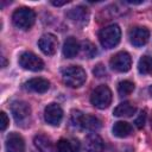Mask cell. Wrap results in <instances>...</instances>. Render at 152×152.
Here are the masks:
<instances>
[{"label":"cell","instance_id":"obj_19","mask_svg":"<svg viewBox=\"0 0 152 152\" xmlns=\"http://www.w3.org/2000/svg\"><path fill=\"white\" fill-rule=\"evenodd\" d=\"M112 132L116 138H126L131 135V133L133 132V127L126 121H118L114 124Z\"/></svg>","mask_w":152,"mask_h":152},{"label":"cell","instance_id":"obj_8","mask_svg":"<svg viewBox=\"0 0 152 152\" xmlns=\"http://www.w3.org/2000/svg\"><path fill=\"white\" fill-rule=\"evenodd\" d=\"M128 38H129V42L132 45L140 48L148 42L150 31H148V28H146L144 26H135V27L129 30Z\"/></svg>","mask_w":152,"mask_h":152},{"label":"cell","instance_id":"obj_31","mask_svg":"<svg viewBox=\"0 0 152 152\" xmlns=\"http://www.w3.org/2000/svg\"><path fill=\"white\" fill-rule=\"evenodd\" d=\"M28 152H31V151H28Z\"/></svg>","mask_w":152,"mask_h":152},{"label":"cell","instance_id":"obj_24","mask_svg":"<svg viewBox=\"0 0 152 152\" xmlns=\"http://www.w3.org/2000/svg\"><path fill=\"white\" fill-rule=\"evenodd\" d=\"M145 121H146V112L142 110V112L139 114V116L135 119L134 124H135V126H137L138 128H142L144 125H145Z\"/></svg>","mask_w":152,"mask_h":152},{"label":"cell","instance_id":"obj_14","mask_svg":"<svg viewBox=\"0 0 152 152\" xmlns=\"http://www.w3.org/2000/svg\"><path fill=\"white\" fill-rule=\"evenodd\" d=\"M25 88L30 91L43 94V93L49 90L50 82L43 77H34V78H31L27 82H25Z\"/></svg>","mask_w":152,"mask_h":152},{"label":"cell","instance_id":"obj_22","mask_svg":"<svg viewBox=\"0 0 152 152\" xmlns=\"http://www.w3.org/2000/svg\"><path fill=\"white\" fill-rule=\"evenodd\" d=\"M81 50H82V53L83 56H86L87 58H93L95 57V55L97 53V50H96V46L88 42V40H83L81 43Z\"/></svg>","mask_w":152,"mask_h":152},{"label":"cell","instance_id":"obj_1","mask_svg":"<svg viewBox=\"0 0 152 152\" xmlns=\"http://www.w3.org/2000/svg\"><path fill=\"white\" fill-rule=\"evenodd\" d=\"M70 124L72 127L83 128L88 131H97L101 128V120L94 115L84 114L81 110H72L70 115Z\"/></svg>","mask_w":152,"mask_h":152},{"label":"cell","instance_id":"obj_12","mask_svg":"<svg viewBox=\"0 0 152 152\" xmlns=\"http://www.w3.org/2000/svg\"><path fill=\"white\" fill-rule=\"evenodd\" d=\"M6 151L7 152H24L25 141L19 133L12 132L6 137Z\"/></svg>","mask_w":152,"mask_h":152},{"label":"cell","instance_id":"obj_2","mask_svg":"<svg viewBox=\"0 0 152 152\" xmlns=\"http://www.w3.org/2000/svg\"><path fill=\"white\" fill-rule=\"evenodd\" d=\"M62 80L66 86L78 88L86 82L87 74L86 70L80 65H69L62 69Z\"/></svg>","mask_w":152,"mask_h":152},{"label":"cell","instance_id":"obj_20","mask_svg":"<svg viewBox=\"0 0 152 152\" xmlns=\"http://www.w3.org/2000/svg\"><path fill=\"white\" fill-rule=\"evenodd\" d=\"M138 71L141 75H152V56H142L138 62Z\"/></svg>","mask_w":152,"mask_h":152},{"label":"cell","instance_id":"obj_26","mask_svg":"<svg viewBox=\"0 0 152 152\" xmlns=\"http://www.w3.org/2000/svg\"><path fill=\"white\" fill-rule=\"evenodd\" d=\"M70 146H71V152H81V145H80L78 140L72 139L70 141Z\"/></svg>","mask_w":152,"mask_h":152},{"label":"cell","instance_id":"obj_28","mask_svg":"<svg viewBox=\"0 0 152 152\" xmlns=\"http://www.w3.org/2000/svg\"><path fill=\"white\" fill-rule=\"evenodd\" d=\"M51 4H52V5H55V6H62V5L68 4V1H52Z\"/></svg>","mask_w":152,"mask_h":152},{"label":"cell","instance_id":"obj_6","mask_svg":"<svg viewBox=\"0 0 152 152\" xmlns=\"http://www.w3.org/2000/svg\"><path fill=\"white\" fill-rule=\"evenodd\" d=\"M19 64L23 69L30 71H40L44 69V62L42 58L30 51H25L19 56Z\"/></svg>","mask_w":152,"mask_h":152},{"label":"cell","instance_id":"obj_30","mask_svg":"<svg viewBox=\"0 0 152 152\" xmlns=\"http://www.w3.org/2000/svg\"><path fill=\"white\" fill-rule=\"evenodd\" d=\"M151 127H152V120H151Z\"/></svg>","mask_w":152,"mask_h":152},{"label":"cell","instance_id":"obj_25","mask_svg":"<svg viewBox=\"0 0 152 152\" xmlns=\"http://www.w3.org/2000/svg\"><path fill=\"white\" fill-rule=\"evenodd\" d=\"M8 124H10V120H8L7 115H6V113L1 112L0 113V128H1V131H5L6 127L8 126Z\"/></svg>","mask_w":152,"mask_h":152},{"label":"cell","instance_id":"obj_10","mask_svg":"<svg viewBox=\"0 0 152 152\" xmlns=\"http://www.w3.org/2000/svg\"><path fill=\"white\" fill-rule=\"evenodd\" d=\"M57 45H58L57 37L52 33H45L38 40V46L40 51L46 56H52L57 50Z\"/></svg>","mask_w":152,"mask_h":152},{"label":"cell","instance_id":"obj_11","mask_svg":"<svg viewBox=\"0 0 152 152\" xmlns=\"http://www.w3.org/2000/svg\"><path fill=\"white\" fill-rule=\"evenodd\" d=\"M11 112L13 114V118L17 121H23L31 114V107L27 102L21 101V100H17V101L12 102Z\"/></svg>","mask_w":152,"mask_h":152},{"label":"cell","instance_id":"obj_27","mask_svg":"<svg viewBox=\"0 0 152 152\" xmlns=\"http://www.w3.org/2000/svg\"><path fill=\"white\" fill-rule=\"evenodd\" d=\"M94 74H95L97 77H102V76L106 74V70L102 68V65H97V66L94 69Z\"/></svg>","mask_w":152,"mask_h":152},{"label":"cell","instance_id":"obj_18","mask_svg":"<svg viewBox=\"0 0 152 152\" xmlns=\"http://www.w3.org/2000/svg\"><path fill=\"white\" fill-rule=\"evenodd\" d=\"M135 112H137V108L134 104H132L131 102H121L114 108L113 114L118 118H129Z\"/></svg>","mask_w":152,"mask_h":152},{"label":"cell","instance_id":"obj_23","mask_svg":"<svg viewBox=\"0 0 152 152\" xmlns=\"http://www.w3.org/2000/svg\"><path fill=\"white\" fill-rule=\"evenodd\" d=\"M57 151L58 152H71V146H70V141L65 140V139H61L57 142Z\"/></svg>","mask_w":152,"mask_h":152},{"label":"cell","instance_id":"obj_4","mask_svg":"<svg viewBox=\"0 0 152 152\" xmlns=\"http://www.w3.org/2000/svg\"><path fill=\"white\" fill-rule=\"evenodd\" d=\"M36 20L34 12L28 7H20L15 10L12 14V23L17 28L28 30L32 27Z\"/></svg>","mask_w":152,"mask_h":152},{"label":"cell","instance_id":"obj_13","mask_svg":"<svg viewBox=\"0 0 152 152\" xmlns=\"http://www.w3.org/2000/svg\"><path fill=\"white\" fill-rule=\"evenodd\" d=\"M86 152H103V140L97 133H90L86 137L84 140Z\"/></svg>","mask_w":152,"mask_h":152},{"label":"cell","instance_id":"obj_15","mask_svg":"<svg viewBox=\"0 0 152 152\" xmlns=\"http://www.w3.org/2000/svg\"><path fill=\"white\" fill-rule=\"evenodd\" d=\"M66 17L72 21H76V23H80V24H84L89 19V12H88V10L86 7L77 6V7H74V8L69 10L66 12Z\"/></svg>","mask_w":152,"mask_h":152},{"label":"cell","instance_id":"obj_29","mask_svg":"<svg viewBox=\"0 0 152 152\" xmlns=\"http://www.w3.org/2000/svg\"><path fill=\"white\" fill-rule=\"evenodd\" d=\"M150 93H151V96H152V86L150 87Z\"/></svg>","mask_w":152,"mask_h":152},{"label":"cell","instance_id":"obj_21","mask_svg":"<svg viewBox=\"0 0 152 152\" xmlns=\"http://www.w3.org/2000/svg\"><path fill=\"white\" fill-rule=\"evenodd\" d=\"M133 90H134V83L131 81L125 80V81L119 82V84H118V93L120 96H127V95L132 94Z\"/></svg>","mask_w":152,"mask_h":152},{"label":"cell","instance_id":"obj_9","mask_svg":"<svg viewBox=\"0 0 152 152\" xmlns=\"http://www.w3.org/2000/svg\"><path fill=\"white\" fill-rule=\"evenodd\" d=\"M44 119L51 126H58L63 119V109L58 103H49L44 109Z\"/></svg>","mask_w":152,"mask_h":152},{"label":"cell","instance_id":"obj_3","mask_svg":"<svg viewBox=\"0 0 152 152\" xmlns=\"http://www.w3.org/2000/svg\"><path fill=\"white\" fill-rule=\"evenodd\" d=\"M121 39V28L116 24L108 25L99 32V40L104 49L115 48Z\"/></svg>","mask_w":152,"mask_h":152},{"label":"cell","instance_id":"obj_5","mask_svg":"<svg viewBox=\"0 0 152 152\" xmlns=\"http://www.w3.org/2000/svg\"><path fill=\"white\" fill-rule=\"evenodd\" d=\"M90 102L94 107H96L99 109L108 108L110 102H112V91H110V89L104 84H101V86L96 87L93 90L91 95H90Z\"/></svg>","mask_w":152,"mask_h":152},{"label":"cell","instance_id":"obj_16","mask_svg":"<svg viewBox=\"0 0 152 152\" xmlns=\"http://www.w3.org/2000/svg\"><path fill=\"white\" fill-rule=\"evenodd\" d=\"M81 50V45L78 43V40L74 37H69L66 38V40L64 42L63 45V56L66 58H74Z\"/></svg>","mask_w":152,"mask_h":152},{"label":"cell","instance_id":"obj_17","mask_svg":"<svg viewBox=\"0 0 152 152\" xmlns=\"http://www.w3.org/2000/svg\"><path fill=\"white\" fill-rule=\"evenodd\" d=\"M33 142H34V146L39 150V152H58L57 146H55L52 141L44 135L34 137Z\"/></svg>","mask_w":152,"mask_h":152},{"label":"cell","instance_id":"obj_7","mask_svg":"<svg viewBox=\"0 0 152 152\" xmlns=\"http://www.w3.org/2000/svg\"><path fill=\"white\" fill-rule=\"evenodd\" d=\"M109 65L114 71L118 72H126L131 69L132 66V58L129 56L128 52L126 51H120L118 53H115L110 61H109Z\"/></svg>","mask_w":152,"mask_h":152}]
</instances>
